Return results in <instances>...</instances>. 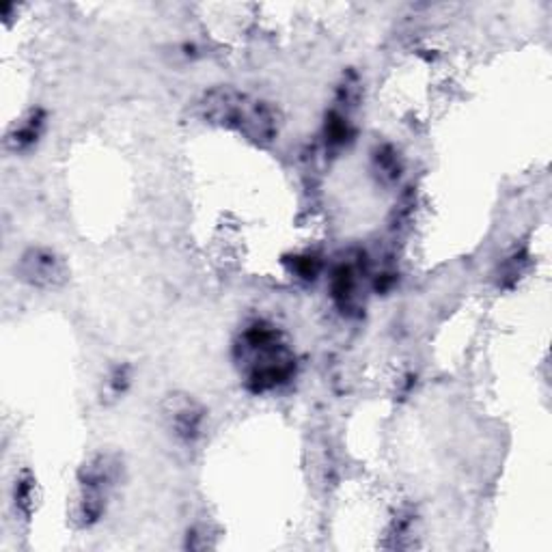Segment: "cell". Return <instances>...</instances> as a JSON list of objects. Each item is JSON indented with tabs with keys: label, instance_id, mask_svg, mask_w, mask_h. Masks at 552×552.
Instances as JSON below:
<instances>
[{
	"label": "cell",
	"instance_id": "obj_1",
	"mask_svg": "<svg viewBox=\"0 0 552 552\" xmlns=\"http://www.w3.org/2000/svg\"><path fill=\"white\" fill-rule=\"evenodd\" d=\"M22 278L31 285H57L63 278V264L48 250H31L22 257Z\"/></svg>",
	"mask_w": 552,
	"mask_h": 552
},
{
	"label": "cell",
	"instance_id": "obj_2",
	"mask_svg": "<svg viewBox=\"0 0 552 552\" xmlns=\"http://www.w3.org/2000/svg\"><path fill=\"white\" fill-rule=\"evenodd\" d=\"M173 427L177 436H181L184 441H192V438L199 434L201 427V412L195 408V406L186 401L181 408H177L173 412Z\"/></svg>",
	"mask_w": 552,
	"mask_h": 552
}]
</instances>
